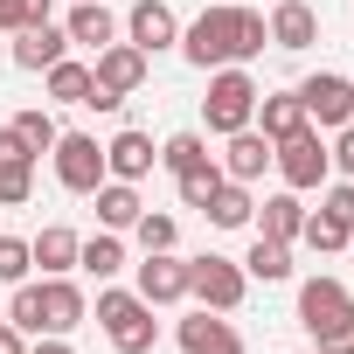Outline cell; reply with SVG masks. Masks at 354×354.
Masks as SVG:
<instances>
[{
	"mask_svg": "<svg viewBox=\"0 0 354 354\" xmlns=\"http://www.w3.org/2000/svg\"><path fill=\"white\" fill-rule=\"evenodd\" d=\"M8 125H15V132H21L35 153H49V146H56V118H49V111H15Z\"/></svg>",
	"mask_w": 354,
	"mask_h": 354,
	"instance_id": "33",
	"label": "cell"
},
{
	"mask_svg": "<svg viewBox=\"0 0 354 354\" xmlns=\"http://www.w3.org/2000/svg\"><path fill=\"white\" fill-rule=\"evenodd\" d=\"M271 167L285 174V188H292V195H313V188L333 181V153H326L319 125H299L292 139H278V146H271Z\"/></svg>",
	"mask_w": 354,
	"mask_h": 354,
	"instance_id": "5",
	"label": "cell"
},
{
	"mask_svg": "<svg viewBox=\"0 0 354 354\" xmlns=\"http://www.w3.org/2000/svg\"><path fill=\"white\" fill-rule=\"evenodd\" d=\"M70 56V35H63V21H42V28H21L15 35V63L28 70V77H42L49 63H63Z\"/></svg>",
	"mask_w": 354,
	"mask_h": 354,
	"instance_id": "19",
	"label": "cell"
},
{
	"mask_svg": "<svg viewBox=\"0 0 354 354\" xmlns=\"http://www.w3.org/2000/svg\"><path fill=\"white\" fill-rule=\"evenodd\" d=\"M132 236H139V250H174V243H181V223L160 216V209H146V216L132 223Z\"/></svg>",
	"mask_w": 354,
	"mask_h": 354,
	"instance_id": "31",
	"label": "cell"
},
{
	"mask_svg": "<svg viewBox=\"0 0 354 354\" xmlns=\"http://www.w3.org/2000/svg\"><path fill=\"white\" fill-rule=\"evenodd\" d=\"M202 160H216L202 132H174V139L160 146V167H167V174H188V167H202Z\"/></svg>",
	"mask_w": 354,
	"mask_h": 354,
	"instance_id": "29",
	"label": "cell"
},
{
	"mask_svg": "<svg viewBox=\"0 0 354 354\" xmlns=\"http://www.w3.org/2000/svg\"><path fill=\"white\" fill-rule=\"evenodd\" d=\"M84 313H91V299H84L77 278H35V285L21 278L15 299H8V319H15L21 333H77Z\"/></svg>",
	"mask_w": 354,
	"mask_h": 354,
	"instance_id": "2",
	"label": "cell"
},
{
	"mask_svg": "<svg viewBox=\"0 0 354 354\" xmlns=\"http://www.w3.org/2000/svg\"><path fill=\"white\" fill-rule=\"evenodd\" d=\"M243 292H250V278H243L236 257H216V250L188 257V299H195V306H209V313H236Z\"/></svg>",
	"mask_w": 354,
	"mask_h": 354,
	"instance_id": "6",
	"label": "cell"
},
{
	"mask_svg": "<svg viewBox=\"0 0 354 354\" xmlns=\"http://www.w3.org/2000/svg\"><path fill=\"white\" fill-rule=\"evenodd\" d=\"M319 209H326L333 223H347V230H354V181H326V195H319Z\"/></svg>",
	"mask_w": 354,
	"mask_h": 354,
	"instance_id": "34",
	"label": "cell"
},
{
	"mask_svg": "<svg viewBox=\"0 0 354 354\" xmlns=\"http://www.w3.org/2000/svg\"><path fill=\"white\" fill-rule=\"evenodd\" d=\"M257 77L243 70V63H223V70H209V97H202V118H209V132L216 139H230V132H243L250 118H257Z\"/></svg>",
	"mask_w": 354,
	"mask_h": 354,
	"instance_id": "3",
	"label": "cell"
},
{
	"mask_svg": "<svg viewBox=\"0 0 354 354\" xmlns=\"http://www.w3.org/2000/svg\"><path fill=\"white\" fill-rule=\"evenodd\" d=\"M250 125H257L271 146H278V139H292V132L306 125V104H299V91H271V97H257V118H250Z\"/></svg>",
	"mask_w": 354,
	"mask_h": 354,
	"instance_id": "21",
	"label": "cell"
},
{
	"mask_svg": "<svg viewBox=\"0 0 354 354\" xmlns=\"http://www.w3.org/2000/svg\"><path fill=\"white\" fill-rule=\"evenodd\" d=\"M28 28V0H0V35H21Z\"/></svg>",
	"mask_w": 354,
	"mask_h": 354,
	"instance_id": "37",
	"label": "cell"
},
{
	"mask_svg": "<svg viewBox=\"0 0 354 354\" xmlns=\"http://www.w3.org/2000/svg\"><path fill=\"white\" fill-rule=\"evenodd\" d=\"M35 271V257H28V236H0V285H21Z\"/></svg>",
	"mask_w": 354,
	"mask_h": 354,
	"instance_id": "32",
	"label": "cell"
},
{
	"mask_svg": "<svg viewBox=\"0 0 354 354\" xmlns=\"http://www.w3.org/2000/svg\"><path fill=\"white\" fill-rule=\"evenodd\" d=\"M153 160H160V146L146 139V132H118L111 146H104V174H111V181H146V174H153Z\"/></svg>",
	"mask_w": 354,
	"mask_h": 354,
	"instance_id": "18",
	"label": "cell"
},
{
	"mask_svg": "<svg viewBox=\"0 0 354 354\" xmlns=\"http://www.w3.org/2000/svg\"><path fill=\"white\" fill-rule=\"evenodd\" d=\"M77 250H84V236H77L70 223H49V230L28 236V257H35L42 278H70V271H77Z\"/></svg>",
	"mask_w": 354,
	"mask_h": 354,
	"instance_id": "16",
	"label": "cell"
},
{
	"mask_svg": "<svg viewBox=\"0 0 354 354\" xmlns=\"http://www.w3.org/2000/svg\"><path fill=\"white\" fill-rule=\"evenodd\" d=\"M299 104H306V125L340 132V125L354 118V77H340V70H313V77L299 84Z\"/></svg>",
	"mask_w": 354,
	"mask_h": 354,
	"instance_id": "8",
	"label": "cell"
},
{
	"mask_svg": "<svg viewBox=\"0 0 354 354\" xmlns=\"http://www.w3.org/2000/svg\"><path fill=\"white\" fill-rule=\"evenodd\" d=\"M63 35L84 42V49H111V42H118V15L104 8V0H77L70 21H63Z\"/></svg>",
	"mask_w": 354,
	"mask_h": 354,
	"instance_id": "20",
	"label": "cell"
},
{
	"mask_svg": "<svg viewBox=\"0 0 354 354\" xmlns=\"http://www.w3.org/2000/svg\"><path fill=\"white\" fill-rule=\"evenodd\" d=\"M326 153H333V174H340V181H354V118L333 132V146H326Z\"/></svg>",
	"mask_w": 354,
	"mask_h": 354,
	"instance_id": "35",
	"label": "cell"
},
{
	"mask_svg": "<svg viewBox=\"0 0 354 354\" xmlns=\"http://www.w3.org/2000/svg\"><path fill=\"white\" fill-rule=\"evenodd\" d=\"M202 216L216 223V230H250V216H257V202H250V188L243 181H230V174H223V188L202 202Z\"/></svg>",
	"mask_w": 354,
	"mask_h": 354,
	"instance_id": "23",
	"label": "cell"
},
{
	"mask_svg": "<svg viewBox=\"0 0 354 354\" xmlns=\"http://www.w3.org/2000/svg\"><path fill=\"white\" fill-rule=\"evenodd\" d=\"M264 167H271V139H264L257 125H243V132H230V146H223V174H230V181H243V188H257V181H264Z\"/></svg>",
	"mask_w": 354,
	"mask_h": 354,
	"instance_id": "17",
	"label": "cell"
},
{
	"mask_svg": "<svg viewBox=\"0 0 354 354\" xmlns=\"http://www.w3.org/2000/svg\"><path fill=\"white\" fill-rule=\"evenodd\" d=\"M243 278L285 285V278H292V243H278V236H257V243H250V257H243Z\"/></svg>",
	"mask_w": 354,
	"mask_h": 354,
	"instance_id": "26",
	"label": "cell"
},
{
	"mask_svg": "<svg viewBox=\"0 0 354 354\" xmlns=\"http://www.w3.org/2000/svg\"><path fill=\"white\" fill-rule=\"evenodd\" d=\"M0 354H28V333L15 319H0Z\"/></svg>",
	"mask_w": 354,
	"mask_h": 354,
	"instance_id": "39",
	"label": "cell"
},
{
	"mask_svg": "<svg viewBox=\"0 0 354 354\" xmlns=\"http://www.w3.org/2000/svg\"><path fill=\"white\" fill-rule=\"evenodd\" d=\"M77 271H91L97 285H111V278L125 271V243H118V230H97V236H84V250H77Z\"/></svg>",
	"mask_w": 354,
	"mask_h": 354,
	"instance_id": "24",
	"label": "cell"
},
{
	"mask_svg": "<svg viewBox=\"0 0 354 354\" xmlns=\"http://www.w3.org/2000/svg\"><path fill=\"white\" fill-rule=\"evenodd\" d=\"M42 84H49L56 104H84V97H91V63H70V56H63V63L42 70Z\"/></svg>",
	"mask_w": 354,
	"mask_h": 354,
	"instance_id": "27",
	"label": "cell"
},
{
	"mask_svg": "<svg viewBox=\"0 0 354 354\" xmlns=\"http://www.w3.org/2000/svg\"><path fill=\"white\" fill-rule=\"evenodd\" d=\"M146 49H132V42H111V49H97V63H91V84L97 91H111V97H132L139 84H146Z\"/></svg>",
	"mask_w": 354,
	"mask_h": 354,
	"instance_id": "14",
	"label": "cell"
},
{
	"mask_svg": "<svg viewBox=\"0 0 354 354\" xmlns=\"http://www.w3.org/2000/svg\"><path fill=\"white\" fill-rule=\"evenodd\" d=\"M216 188H223V160H202V167H188V174H174V195H181V209H202Z\"/></svg>",
	"mask_w": 354,
	"mask_h": 354,
	"instance_id": "28",
	"label": "cell"
},
{
	"mask_svg": "<svg viewBox=\"0 0 354 354\" xmlns=\"http://www.w3.org/2000/svg\"><path fill=\"white\" fill-rule=\"evenodd\" d=\"M313 354H354V313H347L340 326H326V333L313 340Z\"/></svg>",
	"mask_w": 354,
	"mask_h": 354,
	"instance_id": "36",
	"label": "cell"
},
{
	"mask_svg": "<svg viewBox=\"0 0 354 354\" xmlns=\"http://www.w3.org/2000/svg\"><path fill=\"white\" fill-rule=\"evenodd\" d=\"M125 42L146 49V56H160V49L181 42V21H174L167 0H132V8H125Z\"/></svg>",
	"mask_w": 354,
	"mask_h": 354,
	"instance_id": "11",
	"label": "cell"
},
{
	"mask_svg": "<svg viewBox=\"0 0 354 354\" xmlns=\"http://www.w3.org/2000/svg\"><path fill=\"white\" fill-rule=\"evenodd\" d=\"M264 28H271V49L306 56V49L319 42V8H313V0H278V8L264 15Z\"/></svg>",
	"mask_w": 354,
	"mask_h": 354,
	"instance_id": "13",
	"label": "cell"
},
{
	"mask_svg": "<svg viewBox=\"0 0 354 354\" xmlns=\"http://www.w3.org/2000/svg\"><path fill=\"white\" fill-rule=\"evenodd\" d=\"M257 223V236H278V243H299V230H306V202L285 188V195H264V209L250 216Z\"/></svg>",
	"mask_w": 354,
	"mask_h": 354,
	"instance_id": "22",
	"label": "cell"
},
{
	"mask_svg": "<svg viewBox=\"0 0 354 354\" xmlns=\"http://www.w3.org/2000/svg\"><path fill=\"white\" fill-rule=\"evenodd\" d=\"M97 326H104V340H111L118 354H153V347H160V319H153V306H146L139 292L104 285V292H97Z\"/></svg>",
	"mask_w": 354,
	"mask_h": 354,
	"instance_id": "4",
	"label": "cell"
},
{
	"mask_svg": "<svg viewBox=\"0 0 354 354\" xmlns=\"http://www.w3.org/2000/svg\"><path fill=\"white\" fill-rule=\"evenodd\" d=\"M347 250H354V236H347Z\"/></svg>",
	"mask_w": 354,
	"mask_h": 354,
	"instance_id": "40",
	"label": "cell"
},
{
	"mask_svg": "<svg viewBox=\"0 0 354 354\" xmlns=\"http://www.w3.org/2000/svg\"><path fill=\"white\" fill-rule=\"evenodd\" d=\"M35 146L15 132V125H0V209H21L35 195Z\"/></svg>",
	"mask_w": 354,
	"mask_h": 354,
	"instance_id": "10",
	"label": "cell"
},
{
	"mask_svg": "<svg viewBox=\"0 0 354 354\" xmlns=\"http://www.w3.org/2000/svg\"><path fill=\"white\" fill-rule=\"evenodd\" d=\"M49 160H56V181H63L70 195H97V188L111 181V174H104V146H97L91 132H56Z\"/></svg>",
	"mask_w": 354,
	"mask_h": 354,
	"instance_id": "7",
	"label": "cell"
},
{
	"mask_svg": "<svg viewBox=\"0 0 354 354\" xmlns=\"http://www.w3.org/2000/svg\"><path fill=\"white\" fill-rule=\"evenodd\" d=\"M347 236H354V230H347V223H333L326 209H319V216H306V230H299V243H306V250H319V257L347 250Z\"/></svg>",
	"mask_w": 354,
	"mask_h": 354,
	"instance_id": "30",
	"label": "cell"
},
{
	"mask_svg": "<svg viewBox=\"0 0 354 354\" xmlns=\"http://www.w3.org/2000/svg\"><path fill=\"white\" fill-rule=\"evenodd\" d=\"M28 354H77V347H70V333H35Z\"/></svg>",
	"mask_w": 354,
	"mask_h": 354,
	"instance_id": "38",
	"label": "cell"
},
{
	"mask_svg": "<svg viewBox=\"0 0 354 354\" xmlns=\"http://www.w3.org/2000/svg\"><path fill=\"white\" fill-rule=\"evenodd\" d=\"M347 313H354V292H347L340 278H326V271H319V278H306V285H299V326H306L313 340H319L326 326H340Z\"/></svg>",
	"mask_w": 354,
	"mask_h": 354,
	"instance_id": "9",
	"label": "cell"
},
{
	"mask_svg": "<svg viewBox=\"0 0 354 354\" xmlns=\"http://www.w3.org/2000/svg\"><path fill=\"white\" fill-rule=\"evenodd\" d=\"M264 42H271V28H264L257 8H202V15L181 28L174 49H181L195 70H223V63H257Z\"/></svg>",
	"mask_w": 354,
	"mask_h": 354,
	"instance_id": "1",
	"label": "cell"
},
{
	"mask_svg": "<svg viewBox=\"0 0 354 354\" xmlns=\"http://www.w3.org/2000/svg\"><path fill=\"white\" fill-rule=\"evenodd\" d=\"M139 216H146V202H139L132 181H104V188H97V223H104V230H132Z\"/></svg>",
	"mask_w": 354,
	"mask_h": 354,
	"instance_id": "25",
	"label": "cell"
},
{
	"mask_svg": "<svg viewBox=\"0 0 354 354\" xmlns=\"http://www.w3.org/2000/svg\"><path fill=\"white\" fill-rule=\"evenodd\" d=\"M299 354H313V347H299Z\"/></svg>",
	"mask_w": 354,
	"mask_h": 354,
	"instance_id": "41",
	"label": "cell"
},
{
	"mask_svg": "<svg viewBox=\"0 0 354 354\" xmlns=\"http://www.w3.org/2000/svg\"><path fill=\"white\" fill-rule=\"evenodd\" d=\"M181 354H243V333H236L223 313L195 306V313L181 319Z\"/></svg>",
	"mask_w": 354,
	"mask_h": 354,
	"instance_id": "15",
	"label": "cell"
},
{
	"mask_svg": "<svg viewBox=\"0 0 354 354\" xmlns=\"http://www.w3.org/2000/svg\"><path fill=\"white\" fill-rule=\"evenodd\" d=\"M139 299H146V306H181V299H188V257L146 250V257H139Z\"/></svg>",
	"mask_w": 354,
	"mask_h": 354,
	"instance_id": "12",
	"label": "cell"
}]
</instances>
